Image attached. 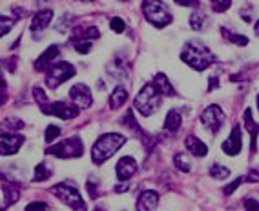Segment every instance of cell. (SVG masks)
<instances>
[{"label":"cell","mask_w":259,"mask_h":211,"mask_svg":"<svg viewBox=\"0 0 259 211\" xmlns=\"http://www.w3.org/2000/svg\"><path fill=\"white\" fill-rule=\"evenodd\" d=\"M181 60L188 64L195 71H204V69L215 62L213 53L199 40H188L181 51Z\"/></svg>","instance_id":"obj_1"},{"label":"cell","mask_w":259,"mask_h":211,"mask_svg":"<svg viewBox=\"0 0 259 211\" xmlns=\"http://www.w3.org/2000/svg\"><path fill=\"white\" fill-rule=\"evenodd\" d=\"M126 144V137L119 133H106L97 138V142L92 147V161L93 164H104L111 155H115L120 147Z\"/></svg>","instance_id":"obj_2"},{"label":"cell","mask_w":259,"mask_h":211,"mask_svg":"<svg viewBox=\"0 0 259 211\" xmlns=\"http://www.w3.org/2000/svg\"><path fill=\"white\" fill-rule=\"evenodd\" d=\"M161 93L157 91V87L153 84H146V86L137 93L135 96V110L139 111L143 117H150L152 113H155L159 106H161Z\"/></svg>","instance_id":"obj_3"},{"label":"cell","mask_w":259,"mask_h":211,"mask_svg":"<svg viewBox=\"0 0 259 211\" xmlns=\"http://www.w3.org/2000/svg\"><path fill=\"white\" fill-rule=\"evenodd\" d=\"M57 198L68 204L73 211H86V202H84L82 195L79 193V189L75 188L73 184H68V182H60L57 186L50 189Z\"/></svg>","instance_id":"obj_4"},{"label":"cell","mask_w":259,"mask_h":211,"mask_svg":"<svg viewBox=\"0 0 259 211\" xmlns=\"http://www.w3.org/2000/svg\"><path fill=\"white\" fill-rule=\"evenodd\" d=\"M143 15L144 19L150 24H153L155 28H164L171 24V15L170 11L164 8L162 2H155V0H144L143 2Z\"/></svg>","instance_id":"obj_5"},{"label":"cell","mask_w":259,"mask_h":211,"mask_svg":"<svg viewBox=\"0 0 259 211\" xmlns=\"http://www.w3.org/2000/svg\"><path fill=\"white\" fill-rule=\"evenodd\" d=\"M48 155L59 156V159H79L84 153V144L79 137L66 138L62 142L53 144L46 149Z\"/></svg>","instance_id":"obj_6"},{"label":"cell","mask_w":259,"mask_h":211,"mask_svg":"<svg viewBox=\"0 0 259 211\" xmlns=\"http://www.w3.org/2000/svg\"><path fill=\"white\" fill-rule=\"evenodd\" d=\"M75 73H77V71H75L73 64H70V62H57L55 66H51L50 71L46 73L48 87L55 89V87H59L62 82H66L68 78L73 77Z\"/></svg>","instance_id":"obj_7"},{"label":"cell","mask_w":259,"mask_h":211,"mask_svg":"<svg viewBox=\"0 0 259 211\" xmlns=\"http://www.w3.org/2000/svg\"><path fill=\"white\" fill-rule=\"evenodd\" d=\"M42 113L44 115H53V117H59L62 120H71V119H77L80 113V110L73 102H48L46 106H42L40 108Z\"/></svg>","instance_id":"obj_8"},{"label":"cell","mask_w":259,"mask_h":211,"mask_svg":"<svg viewBox=\"0 0 259 211\" xmlns=\"http://www.w3.org/2000/svg\"><path fill=\"white\" fill-rule=\"evenodd\" d=\"M225 119H227V117H225L221 108L213 104V106H208V108L203 111V115H201V124L208 129L210 133L215 135L219 129H221V126L225 124Z\"/></svg>","instance_id":"obj_9"},{"label":"cell","mask_w":259,"mask_h":211,"mask_svg":"<svg viewBox=\"0 0 259 211\" xmlns=\"http://www.w3.org/2000/svg\"><path fill=\"white\" fill-rule=\"evenodd\" d=\"M70 98L79 110H86L92 106V91L86 84H75L73 87L70 89Z\"/></svg>","instance_id":"obj_10"},{"label":"cell","mask_w":259,"mask_h":211,"mask_svg":"<svg viewBox=\"0 0 259 211\" xmlns=\"http://www.w3.org/2000/svg\"><path fill=\"white\" fill-rule=\"evenodd\" d=\"M22 144H24V137H20V135L2 133V138H0V151H2L4 156L15 155V153L22 147Z\"/></svg>","instance_id":"obj_11"},{"label":"cell","mask_w":259,"mask_h":211,"mask_svg":"<svg viewBox=\"0 0 259 211\" xmlns=\"http://www.w3.org/2000/svg\"><path fill=\"white\" fill-rule=\"evenodd\" d=\"M117 171V179L119 180H130L137 173V162H135L134 156H122L115 166Z\"/></svg>","instance_id":"obj_12"},{"label":"cell","mask_w":259,"mask_h":211,"mask_svg":"<svg viewBox=\"0 0 259 211\" xmlns=\"http://www.w3.org/2000/svg\"><path fill=\"white\" fill-rule=\"evenodd\" d=\"M60 57V49H59V46H51V47H48L44 53H42L40 57L37 59V62H35V69L37 71H50V68L51 66H55L53 62H55L57 59Z\"/></svg>","instance_id":"obj_13"},{"label":"cell","mask_w":259,"mask_h":211,"mask_svg":"<svg viewBox=\"0 0 259 211\" xmlns=\"http://www.w3.org/2000/svg\"><path fill=\"white\" fill-rule=\"evenodd\" d=\"M243 140H241V128L239 126H236V128L232 129V133L228 135V138L223 142V151L227 153V155L230 156H236L239 155L241 147H243Z\"/></svg>","instance_id":"obj_14"},{"label":"cell","mask_w":259,"mask_h":211,"mask_svg":"<svg viewBox=\"0 0 259 211\" xmlns=\"http://www.w3.org/2000/svg\"><path fill=\"white\" fill-rule=\"evenodd\" d=\"M159 204V195L152 189H146L137 197L135 202V209L137 211H153Z\"/></svg>","instance_id":"obj_15"},{"label":"cell","mask_w":259,"mask_h":211,"mask_svg":"<svg viewBox=\"0 0 259 211\" xmlns=\"http://www.w3.org/2000/svg\"><path fill=\"white\" fill-rule=\"evenodd\" d=\"M51 20H53V10H40L38 13H35L31 20V31H44L51 24Z\"/></svg>","instance_id":"obj_16"},{"label":"cell","mask_w":259,"mask_h":211,"mask_svg":"<svg viewBox=\"0 0 259 211\" xmlns=\"http://www.w3.org/2000/svg\"><path fill=\"white\" fill-rule=\"evenodd\" d=\"M245 128L250 133V151L254 153L257 149V135H259V124L252 119V111L245 110Z\"/></svg>","instance_id":"obj_17"},{"label":"cell","mask_w":259,"mask_h":211,"mask_svg":"<svg viewBox=\"0 0 259 211\" xmlns=\"http://www.w3.org/2000/svg\"><path fill=\"white\" fill-rule=\"evenodd\" d=\"M185 144H186V149H188L194 156H197V159H203V156H206V153H208L206 144H204L203 140H199L197 137H194V135L186 137Z\"/></svg>","instance_id":"obj_18"},{"label":"cell","mask_w":259,"mask_h":211,"mask_svg":"<svg viewBox=\"0 0 259 211\" xmlns=\"http://www.w3.org/2000/svg\"><path fill=\"white\" fill-rule=\"evenodd\" d=\"M153 86L157 87V91L161 93L162 96H174L176 95V89H174V86L170 84V80H168V77L164 73L155 75V78H153Z\"/></svg>","instance_id":"obj_19"},{"label":"cell","mask_w":259,"mask_h":211,"mask_svg":"<svg viewBox=\"0 0 259 211\" xmlns=\"http://www.w3.org/2000/svg\"><path fill=\"white\" fill-rule=\"evenodd\" d=\"M99 29L95 26H86V28H79L77 33L73 35V44L75 42H92L95 38H99Z\"/></svg>","instance_id":"obj_20"},{"label":"cell","mask_w":259,"mask_h":211,"mask_svg":"<svg viewBox=\"0 0 259 211\" xmlns=\"http://www.w3.org/2000/svg\"><path fill=\"white\" fill-rule=\"evenodd\" d=\"M126 98H128V91L122 86H117L110 96V108L111 110H119L126 104Z\"/></svg>","instance_id":"obj_21"},{"label":"cell","mask_w":259,"mask_h":211,"mask_svg":"<svg viewBox=\"0 0 259 211\" xmlns=\"http://www.w3.org/2000/svg\"><path fill=\"white\" fill-rule=\"evenodd\" d=\"M181 122H183L181 113L176 110H171L166 115V119H164V129H166L168 133H176L177 129L181 128Z\"/></svg>","instance_id":"obj_22"},{"label":"cell","mask_w":259,"mask_h":211,"mask_svg":"<svg viewBox=\"0 0 259 211\" xmlns=\"http://www.w3.org/2000/svg\"><path fill=\"white\" fill-rule=\"evenodd\" d=\"M2 191H4V207L8 206V204H15V202L19 200L20 198V189L17 188V186H13V184H4V188H2Z\"/></svg>","instance_id":"obj_23"},{"label":"cell","mask_w":259,"mask_h":211,"mask_svg":"<svg viewBox=\"0 0 259 211\" xmlns=\"http://www.w3.org/2000/svg\"><path fill=\"white\" fill-rule=\"evenodd\" d=\"M53 175V171L50 170V166L44 164V162H40V164L35 168V175H33V182H44V180H48Z\"/></svg>","instance_id":"obj_24"},{"label":"cell","mask_w":259,"mask_h":211,"mask_svg":"<svg viewBox=\"0 0 259 211\" xmlns=\"http://www.w3.org/2000/svg\"><path fill=\"white\" fill-rule=\"evenodd\" d=\"M111 69H108V73H111L113 77H119V78H124L128 75V69H126V64L120 62V59L113 60V64L110 66Z\"/></svg>","instance_id":"obj_25"},{"label":"cell","mask_w":259,"mask_h":211,"mask_svg":"<svg viewBox=\"0 0 259 211\" xmlns=\"http://www.w3.org/2000/svg\"><path fill=\"white\" fill-rule=\"evenodd\" d=\"M204 24H206V15L203 11H194L190 15V26L194 29H203Z\"/></svg>","instance_id":"obj_26"},{"label":"cell","mask_w":259,"mask_h":211,"mask_svg":"<svg viewBox=\"0 0 259 211\" xmlns=\"http://www.w3.org/2000/svg\"><path fill=\"white\" fill-rule=\"evenodd\" d=\"M210 177H213V179H218V180H225L230 177V170L225 168V166L213 164L212 168H210Z\"/></svg>","instance_id":"obj_27"},{"label":"cell","mask_w":259,"mask_h":211,"mask_svg":"<svg viewBox=\"0 0 259 211\" xmlns=\"http://www.w3.org/2000/svg\"><path fill=\"white\" fill-rule=\"evenodd\" d=\"M174 164H176L177 170L185 171V173H188V171L192 170V164H190V161L186 159V155H183V153H177V155L174 156Z\"/></svg>","instance_id":"obj_28"},{"label":"cell","mask_w":259,"mask_h":211,"mask_svg":"<svg viewBox=\"0 0 259 211\" xmlns=\"http://www.w3.org/2000/svg\"><path fill=\"white\" fill-rule=\"evenodd\" d=\"M223 35H225L230 42H234L236 46H246V44H248V38L246 37H243V35H234V33L227 31L225 28H223Z\"/></svg>","instance_id":"obj_29"},{"label":"cell","mask_w":259,"mask_h":211,"mask_svg":"<svg viewBox=\"0 0 259 211\" xmlns=\"http://www.w3.org/2000/svg\"><path fill=\"white\" fill-rule=\"evenodd\" d=\"M73 17H71V15H64V17H62V19L59 20V22H57V31H60V33H66L68 31V29L71 28V24H73Z\"/></svg>","instance_id":"obj_30"},{"label":"cell","mask_w":259,"mask_h":211,"mask_svg":"<svg viewBox=\"0 0 259 211\" xmlns=\"http://www.w3.org/2000/svg\"><path fill=\"white\" fill-rule=\"evenodd\" d=\"M33 96H35V100H37V104L40 106V108H42V106H46L48 102H50V100H48L46 93L42 91V87H33Z\"/></svg>","instance_id":"obj_31"},{"label":"cell","mask_w":259,"mask_h":211,"mask_svg":"<svg viewBox=\"0 0 259 211\" xmlns=\"http://www.w3.org/2000/svg\"><path fill=\"white\" fill-rule=\"evenodd\" d=\"M110 28L115 33H122L126 29V24H124V20L119 19V17H113V19L110 20Z\"/></svg>","instance_id":"obj_32"},{"label":"cell","mask_w":259,"mask_h":211,"mask_svg":"<svg viewBox=\"0 0 259 211\" xmlns=\"http://www.w3.org/2000/svg\"><path fill=\"white\" fill-rule=\"evenodd\" d=\"M60 135V128L59 126H48L46 128V142H53V140H55L57 137H59Z\"/></svg>","instance_id":"obj_33"},{"label":"cell","mask_w":259,"mask_h":211,"mask_svg":"<svg viewBox=\"0 0 259 211\" xmlns=\"http://www.w3.org/2000/svg\"><path fill=\"white\" fill-rule=\"evenodd\" d=\"M230 6H232L230 0H225V2H221V0H213V2H212V10L218 11V13H223V11H227Z\"/></svg>","instance_id":"obj_34"},{"label":"cell","mask_w":259,"mask_h":211,"mask_svg":"<svg viewBox=\"0 0 259 211\" xmlns=\"http://www.w3.org/2000/svg\"><path fill=\"white\" fill-rule=\"evenodd\" d=\"M73 47H75V51H77V53H80V55H86V53H90V49H92V42H75Z\"/></svg>","instance_id":"obj_35"},{"label":"cell","mask_w":259,"mask_h":211,"mask_svg":"<svg viewBox=\"0 0 259 211\" xmlns=\"http://www.w3.org/2000/svg\"><path fill=\"white\" fill-rule=\"evenodd\" d=\"M50 206H48L46 202H29L28 206H26V211H48Z\"/></svg>","instance_id":"obj_36"},{"label":"cell","mask_w":259,"mask_h":211,"mask_svg":"<svg viewBox=\"0 0 259 211\" xmlns=\"http://www.w3.org/2000/svg\"><path fill=\"white\" fill-rule=\"evenodd\" d=\"M243 182H246L245 177H239V179L234 180V182H232L230 186H227V188H225V193H227V195H232V193H234L237 188H239V184H243Z\"/></svg>","instance_id":"obj_37"},{"label":"cell","mask_w":259,"mask_h":211,"mask_svg":"<svg viewBox=\"0 0 259 211\" xmlns=\"http://www.w3.org/2000/svg\"><path fill=\"white\" fill-rule=\"evenodd\" d=\"M13 22H15V19H8V17H2V37H4L6 33L10 31L11 28H13Z\"/></svg>","instance_id":"obj_38"},{"label":"cell","mask_w":259,"mask_h":211,"mask_svg":"<svg viewBox=\"0 0 259 211\" xmlns=\"http://www.w3.org/2000/svg\"><path fill=\"white\" fill-rule=\"evenodd\" d=\"M6 126H13V129H22L24 122L19 119H6L4 120V129H6Z\"/></svg>","instance_id":"obj_39"},{"label":"cell","mask_w":259,"mask_h":211,"mask_svg":"<svg viewBox=\"0 0 259 211\" xmlns=\"http://www.w3.org/2000/svg\"><path fill=\"white\" fill-rule=\"evenodd\" d=\"M245 211H259V202L254 198H246L245 200Z\"/></svg>","instance_id":"obj_40"},{"label":"cell","mask_w":259,"mask_h":211,"mask_svg":"<svg viewBox=\"0 0 259 211\" xmlns=\"http://www.w3.org/2000/svg\"><path fill=\"white\" fill-rule=\"evenodd\" d=\"M218 87H219V80H218V77H212V78H210L208 91H212V89H218Z\"/></svg>","instance_id":"obj_41"},{"label":"cell","mask_w":259,"mask_h":211,"mask_svg":"<svg viewBox=\"0 0 259 211\" xmlns=\"http://www.w3.org/2000/svg\"><path fill=\"white\" fill-rule=\"evenodd\" d=\"M177 4L179 6H199V2H192V0H185V2H183V0H179Z\"/></svg>","instance_id":"obj_42"},{"label":"cell","mask_w":259,"mask_h":211,"mask_svg":"<svg viewBox=\"0 0 259 211\" xmlns=\"http://www.w3.org/2000/svg\"><path fill=\"white\" fill-rule=\"evenodd\" d=\"M15 17H17V19H20V17H26V10H20V8H17V10H15Z\"/></svg>","instance_id":"obj_43"},{"label":"cell","mask_w":259,"mask_h":211,"mask_svg":"<svg viewBox=\"0 0 259 211\" xmlns=\"http://www.w3.org/2000/svg\"><path fill=\"white\" fill-rule=\"evenodd\" d=\"M115 191H117V193L128 191V186H124V184H119V186H117V188H115Z\"/></svg>","instance_id":"obj_44"},{"label":"cell","mask_w":259,"mask_h":211,"mask_svg":"<svg viewBox=\"0 0 259 211\" xmlns=\"http://www.w3.org/2000/svg\"><path fill=\"white\" fill-rule=\"evenodd\" d=\"M254 31H255V35L259 37V20L255 22V26H254Z\"/></svg>","instance_id":"obj_45"},{"label":"cell","mask_w":259,"mask_h":211,"mask_svg":"<svg viewBox=\"0 0 259 211\" xmlns=\"http://www.w3.org/2000/svg\"><path fill=\"white\" fill-rule=\"evenodd\" d=\"M93 211H106V209H104V207H101V206H97Z\"/></svg>","instance_id":"obj_46"},{"label":"cell","mask_w":259,"mask_h":211,"mask_svg":"<svg viewBox=\"0 0 259 211\" xmlns=\"http://www.w3.org/2000/svg\"><path fill=\"white\" fill-rule=\"evenodd\" d=\"M257 110H259V95H257Z\"/></svg>","instance_id":"obj_47"}]
</instances>
